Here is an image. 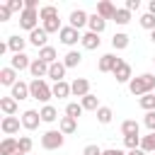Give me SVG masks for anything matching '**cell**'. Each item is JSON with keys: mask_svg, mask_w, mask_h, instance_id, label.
Returning a JSON list of instances; mask_svg holds the SVG:
<instances>
[{"mask_svg": "<svg viewBox=\"0 0 155 155\" xmlns=\"http://www.w3.org/2000/svg\"><path fill=\"white\" fill-rule=\"evenodd\" d=\"M128 92L133 97H138V99L145 97V94H150V92H155V75L153 73H143V75L133 78L128 82Z\"/></svg>", "mask_w": 155, "mask_h": 155, "instance_id": "1", "label": "cell"}, {"mask_svg": "<svg viewBox=\"0 0 155 155\" xmlns=\"http://www.w3.org/2000/svg\"><path fill=\"white\" fill-rule=\"evenodd\" d=\"M29 94H31V99L46 104V102L53 97V90H51V85H48L46 80H31V82H29Z\"/></svg>", "mask_w": 155, "mask_h": 155, "instance_id": "2", "label": "cell"}, {"mask_svg": "<svg viewBox=\"0 0 155 155\" xmlns=\"http://www.w3.org/2000/svg\"><path fill=\"white\" fill-rule=\"evenodd\" d=\"M63 143H65V136L61 131H56V128H51V131H46L41 136V148L44 150H58Z\"/></svg>", "mask_w": 155, "mask_h": 155, "instance_id": "3", "label": "cell"}, {"mask_svg": "<svg viewBox=\"0 0 155 155\" xmlns=\"http://www.w3.org/2000/svg\"><path fill=\"white\" fill-rule=\"evenodd\" d=\"M39 10H24L22 15H19V27L22 29H27V31H34L36 27H39Z\"/></svg>", "mask_w": 155, "mask_h": 155, "instance_id": "4", "label": "cell"}, {"mask_svg": "<svg viewBox=\"0 0 155 155\" xmlns=\"http://www.w3.org/2000/svg\"><path fill=\"white\" fill-rule=\"evenodd\" d=\"M121 63H124V61H121L119 56H114V53H104V56L99 58L97 68H99V73H114V70H116Z\"/></svg>", "mask_w": 155, "mask_h": 155, "instance_id": "5", "label": "cell"}, {"mask_svg": "<svg viewBox=\"0 0 155 155\" xmlns=\"http://www.w3.org/2000/svg\"><path fill=\"white\" fill-rule=\"evenodd\" d=\"M39 124H44V121H41V114H39L36 109H27V111L22 114V126H24L27 131H36Z\"/></svg>", "mask_w": 155, "mask_h": 155, "instance_id": "6", "label": "cell"}, {"mask_svg": "<svg viewBox=\"0 0 155 155\" xmlns=\"http://www.w3.org/2000/svg\"><path fill=\"white\" fill-rule=\"evenodd\" d=\"M58 39H61V44H65V46H75V44H78V41L82 39V34H80L78 29H73V27L68 24V27H63V29H61Z\"/></svg>", "mask_w": 155, "mask_h": 155, "instance_id": "7", "label": "cell"}, {"mask_svg": "<svg viewBox=\"0 0 155 155\" xmlns=\"http://www.w3.org/2000/svg\"><path fill=\"white\" fill-rule=\"evenodd\" d=\"M29 44L41 51L44 46H48V31H46L44 27H36L34 31H29Z\"/></svg>", "mask_w": 155, "mask_h": 155, "instance_id": "8", "label": "cell"}, {"mask_svg": "<svg viewBox=\"0 0 155 155\" xmlns=\"http://www.w3.org/2000/svg\"><path fill=\"white\" fill-rule=\"evenodd\" d=\"M29 73L34 80H46L48 78V63H44L41 58H34L31 65H29Z\"/></svg>", "mask_w": 155, "mask_h": 155, "instance_id": "9", "label": "cell"}, {"mask_svg": "<svg viewBox=\"0 0 155 155\" xmlns=\"http://www.w3.org/2000/svg\"><path fill=\"white\" fill-rule=\"evenodd\" d=\"M19 126H22V119H17V116H2V121H0V128L5 136L19 133Z\"/></svg>", "mask_w": 155, "mask_h": 155, "instance_id": "10", "label": "cell"}, {"mask_svg": "<svg viewBox=\"0 0 155 155\" xmlns=\"http://www.w3.org/2000/svg\"><path fill=\"white\" fill-rule=\"evenodd\" d=\"M68 22H70V27L73 29H82V27H87V22H90V15L85 12V10H73L70 12V17H68Z\"/></svg>", "mask_w": 155, "mask_h": 155, "instance_id": "11", "label": "cell"}, {"mask_svg": "<svg viewBox=\"0 0 155 155\" xmlns=\"http://www.w3.org/2000/svg\"><path fill=\"white\" fill-rule=\"evenodd\" d=\"M29 65H31V61H29L27 53H12V58H10V68H15L17 73H22V70H29Z\"/></svg>", "mask_w": 155, "mask_h": 155, "instance_id": "12", "label": "cell"}, {"mask_svg": "<svg viewBox=\"0 0 155 155\" xmlns=\"http://www.w3.org/2000/svg\"><path fill=\"white\" fill-rule=\"evenodd\" d=\"M10 97H15L17 102H22V99H29L31 94H29V82H22V80H17L15 82V87H10Z\"/></svg>", "mask_w": 155, "mask_h": 155, "instance_id": "13", "label": "cell"}, {"mask_svg": "<svg viewBox=\"0 0 155 155\" xmlns=\"http://www.w3.org/2000/svg\"><path fill=\"white\" fill-rule=\"evenodd\" d=\"M70 90H73V94L75 97H87L90 94V80H85V78H78V80H73L70 82Z\"/></svg>", "mask_w": 155, "mask_h": 155, "instance_id": "14", "label": "cell"}, {"mask_svg": "<svg viewBox=\"0 0 155 155\" xmlns=\"http://www.w3.org/2000/svg\"><path fill=\"white\" fill-rule=\"evenodd\" d=\"M80 44H82V48L94 51V48H99L102 39H99V34H94V31H85V34H82V39H80Z\"/></svg>", "mask_w": 155, "mask_h": 155, "instance_id": "15", "label": "cell"}, {"mask_svg": "<svg viewBox=\"0 0 155 155\" xmlns=\"http://www.w3.org/2000/svg\"><path fill=\"white\" fill-rule=\"evenodd\" d=\"M65 70H68L65 63H63V61H56L53 65H48V78H51L53 82H61V80L65 78Z\"/></svg>", "mask_w": 155, "mask_h": 155, "instance_id": "16", "label": "cell"}, {"mask_svg": "<svg viewBox=\"0 0 155 155\" xmlns=\"http://www.w3.org/2000/svg\"><path fill=\"white\" fill-rule=\"evenodd\" d=\"M111 75L116 78V82H131V80H133V73H131V65H128L126 61H124V63H121V65H119V68H116V70H114Z\"/></svg>", "mask_w": 155, "mask_h": 155, "instance_id": "17", "label": "cell"}, {"mask_svg": "<svg viewBox=\"0 0 155 155\" xmlns=\"http://www.w3.org/2000/svg\"><path fill=\"white\" fill-rule=\"evenodd\" d=\"M58 131H61L63 136H70V133H75V131H78V119L61 116V121H58Z\"/></svg>", "mask_w": 155, "mask_h": 155, "instance_id": "18", "label": "cell"}, {"mask_svg": "<svg viewBox=\"0 0 155 155\" xmlns=\"http://www.w3.org/2000/svg\"><path fill=\"white\" fill-rule=\"evenodd\" d=\"M51 90H53V97H58V99H65V97H70V94H73L70 82H65V80L53 82V85H51Z\"/></svg>", "mask_w": 155, "mask_h": 155, "instance_id": "19", "label": "cell"}, {"mask_svg": "<svg viewBox=\"0 0 155 155\" xmlns=\"http://www.w3.org/2000/svg\"><path fill=\"white\" fill-rule=\"evenodd\" d=\"M114 12H116V7H114L109 0H102V2H97V15H99L102 19H114Z\"/></svg>", "mask_w": 155, "mask_h": 155, "instance_id": "20", "label": "cell"}, {"mask_svg": "<svg viewBox=\"0 0 155 155\" xmlns=\"http://www.w3.org/2000/svg\"><path fill=\"white\" fill-rule=\"evenodd\" d=\"M0 82L2 85H7V87H15V82H17V70L15 68H0Z\"/></svg>", "mask_w": 155, "mask_h": 155, "instance_id": "21", "label": "cell"}, {"mask_svg": "<svg viewBox=\"0 0 155 155\" xmlns=\"http://www.w3.org/2000/svg\"><path fill=\"white\" fill-rule=\"evenodd\" d=\"M19 150V143H17V138H12V136H7L2 143H0V155H15Z\"/></svg>", "mask_w": 155, "mask_h": 155, "instance_id": "22", "label": "cell"}, {"mask_svg": "<svg viewBox=\"0 0 155 155\" xmlns=\"http://www.w3.org/2000/svg\"><path fill=\"white\" fill-rule=\"evenodd\" d=\"M87 27H90V31H94V34H102V31L107 29V19H102V17L94 12V15H90V22H87Z\"/></svg>", "mask_w": 155, "mask_h": 155, "instance_id": "23", "label": "cell"}, {"mask_svg": "<svg viewBox=\"0 0 155 155\" xmlns=\"http://www.w3.org/2000/svg\"><path fill=\"white\" fill-rule=\"evenodd\" d=\"M27 41H29V39H22L19 34H15V36H10V39H7V46H10V51H12V53H24Z\"/></svg>", "mask_w": 155, "mask_h": 155, "instance_id": "24", "label": "cell"}, {"mask_svg": "<svg viewBox=\"0 0 155 155\" xmlns=\"http://www.w3.org/2000/svg\"><path fill=\"white\" fill-rule=\"evenodd\" d=\"M0 109L5 111V116H15L17 114V99L15 97H0Z\"/></svg>", "mask_w": 155, "mask_h": 155, "instance_id": "25", "label": "cell"}, {"mask_svg": "<svg viewBox=\"0 0 155 155\" xmlns=\"http://www.w3.org/2000/svg\"><path fill=\"white\" fill-rule=\"evenodd\" d=\"M128 44H131V36H128V34H124V31H116V34L111 36V46H114L116 51H124Z\"/></svg>", "mask_w": 155, "mask_h": 155, "instance_id": "26", "label": "cell"}, {"mask_svg": "<svg viewBox=\"0 0 155 155\" xmlns=\"http://www.w3.org/2000/svg\"><path fill=\"white\" fill-rule=\"evenodd\" d=\"M39 58H41L44 63H48V65H53V63L58 61V51H56L53 46H44V48L39 51Z\"/></svg>", "mask_w": 155, "mask_h": 155, "instance_id": "27", "label": "cell"}, {"mask_svg": "<svg viewBox=\"0 0 155 155\" xmlns=\"http://www.w3.org/2000/svg\"><path fill=\"white\" fill-rule=\"evenodd\" d=\"M80 104H82V109H85V111H97V109L102 107V104H99V97H97V94H92V92H90L87 97H82V99H80Z\"/></svg>", "mask_w": 155, "mask_h": 155, "instance_id": "28", "label": "cell"}, {"mask_svg": "<svg viewBox=\"0 0 155 155\" xmlns=\"http://www.w3.org/2000/svg\"><path fill=\"white\" fill-rule=\"evenodd\" d=\"M39 114H41V121H44V124H53V121L58 119V111H56V107H51V104H44V107L39 109Z\"/></svg>", "mask_w": 155, "mask_h": 155, "instance_id": "29", "label": "cell"}, {"mask_svg": "<svg viewBox=\"0 0 155 155\" xmlns=\"http://www.w3.org/2000/svg\"><path fill=\"white\" fill-rule=\"evenodd\" d=\"M138 131H140V124H138L136 119H126V121L121 124V133H124V136H140Z\"/></svg>", "mask_w": 155, "mask_h": 155, "instance_id": "30", "label": "cell"}, {"mask_svg": "<svg viewBox=\"0 0 155 155\" xmlns=\"http://www.w3.org/2000/svg\"><path fill=\"white\" fill-rule=\"evenodd\" d=\"M63 63H65V68H78L82 63V53L80 51H68L65 58H63Z\"/></svg>", "mask_w": 155, "mask_h": 155, "instance_id": "31", "label": "cell"}, {"mask_svg": "<svg viewBox=\"0 0 155 155\" xmlns=\"http://www.w3.org/2000/svg\"><path fill=\"white\" fill-rule=\"evenodd\" d=\"M41 27H44L48 34H61V29H63L58 17H51V19H46V22H41Z\"/></svg>", "mask_w": 155, "mask_h": 155, "instance_id": "32", "label": "cell"}, {"mask_svg": "<svg viewBox=\"0 0 155 155\" xmlns=\"http://www.w3.org/2000/svg\"><path fill=\"white\" fill-rule=\"evenodd\" d=\"M114 22L121 24V27L128 24V22H131V12H128L126 7H116V12H114Z\"/></svg>", "mask_w": 155, "mask_h": 155, "instance_id": "33", "label": "cell"}, {"mask_svg": "<svg viewBox=\"0 0 155 155\" xmlns=\"http://www.w3.org/2000/svg\"><path fill=\"white\" fill-rule=\"evenodd\" d=\"M82 111H85V109H82L80 102H68V104H65V116H70V119H78Z\"/></svg>", "mask_w": 155, "mask_h": 155, "instance_id": "34", "label": "cell"}, {"mask_svg": "<svg viewBox=\"0 0 155 155\" xmlns=\"http://www.w3.org/2000/svg\"><path fill=\"white\" fill-rule=\"evenodd\" d=\"M94 114H97V121H99V124H111V119H114V111H111L109 107H99Z\"/></svg>", "mask_w": 155, "mask_h": 155, "instance_id": "35", "label": "cell"}, {"mask_svg": "<svg viewBox=\"0 0 155 155\" xmlns=\"http://www.w3.org/2000/svg\"><path fill=\"white\" fill-rule=\"evenodd\" d=\"M140 150H145L148 155H150V153L155 155V133H148V136H143V140H140Z\"/></svg>", "mask_w": 155, "mask_h": 155, "instance_id": "36", "label": "cell"}, {"mask_svg": "<svg viewBox=\"0 0 155 155\" xmlns=\"http://www.w3.org/2000/svg\"><path fill=\"white\" fill-rule=\"evenodd\" d=\"M39 17H41V22H46V19H51V17H58V7H56V5H44V7L39 10Z\"/></svg>", "mask_w": 155, "mask_h": 155, "instance_id": "37", "label": "cell"}, {"mask_svg": "<svg viewBox=\"0 0 155 155\" xmlns=\"http://www.w3.org/2000/svg\"><path fill=\"white\" fill-rule=\"evenodd\" d=\"M138 104H140V109H145V111H155V92H150V94L140 97V99H138Z\"/></svg>", "mask_w": 155, "mask_h": 155, "instance_id": "38", "label": "cell"}, {"mask_svg": "<svg viewBox=\"0 0 155 155\" xmlns=\"http://www.w3.org/2000/svg\"><path fill=\"white\" fill-rule=\"evenodd\" d=\"M140 27L143 29H148V31H155V15H150V12H145V15H140Z\"/></svg>", "mask_w": 155, "mask_h": 155, "instance_id": "39", "label": "cell"}, {"mask_svg": "<svg viewBox=\"0 0 155 155\" xmlns=\"http://www.w3.org/2000/svg\"><path fill=\"white\" fill-rule=\"evenodd\" d=\"M140 140H143V136H124V145L128 150H138L140 148Z\"/></svg>", "mask_w": 155, "mask_h": 155, "instance_id": "40", "label": "cell"}, {"mask_svg": "<svg viewBox=\"0 0 155 155\" xmlns=\"http://www.w3.org/2000/svg\"><path fill=\"white\" fill-rule=\"evenodd\" d=\"M17 143H19V153H24V155H29V153H31V148H34V143H31V138H29V136H19V138H17Z\"/></svg>", "mask_w": 155, "mask_h": 155, "instance_id": "41", "label": "cell"}, {"mask_svg": "<svg viewBox=\"0 0 155 155\" xmlns=\"http://www.w3.org/2000/svg\"><path fill=\"white\" fill-rule=\"evenodd\" d=\"M5 5L10 7V12H19V15L24 12V0H7Z\"/></svg>", "mask_w": 155, "mask_h": 155, "instance_id": "42", "label": "cell"}, {"mask_svg": "<svg viewBox=\"0 0 155 155\" xmlns=\"http://www.w3.org/2000/svg\"><path fill=\"white\" fill-rule=\"evenodd\" d=\"M143 124L148 126V131H150V133H155V111H145V119H143Z\"/></svg>", "mask_w": 155, "mask_h": 155, "instance_id": "43", "label": "cell"}, {"mask_svg": "<svg viewBox=\"0 0 155 155\" xmlns=\"http://www.w3.org/2000/svg\"><path fill=\"white\" fill-rule=\"evenodd\" d=\"M104 150L99 148V145H94V143H90V145H85V150H82V155H102Z\"/></svg>", "mask_w": 155, "mask_h": 155, "instance_id": "44", "label": "cell"}, {"mask_svg": "<svg viewBox=\"0 0 155 155\" xmlns=\"http://www.w3.org/2000/svg\"><path fill=\"white\" fill-rule=\"evenodd\" d=\"M10 15H12V12H10V7H7V5H0V22H7V19H10Z\"/></svg>", "mask_w": 155, "mask_h": 155, "instance_id": "45", "label": "cell"}, {"mask_svg": "<svg viewBox=\"0 0 155 155\" xmlns=\"http://www.w3.org/2000/svg\"><path fill=\"white\" fill-rule=\"evenodd\" d=\"M128 12H133V10H138L140 7V0H126V5H124Z\"/></svg>", "mask_w": 155, "mask_h": 155, "instance_id": "46", "label": "cell"}, {"mask_svg": "<svg viewBox=\"0 0 155 155\" xmlns=\"http://www.w3.org/2000/svg\"><path fill=\"white\" fill-rule=\"evenodd\" d=\"M102 155H126L124 150H119V148H109V150H104Z\"/></svg>", "mask_w": 155, "mask_h": 155, "instance_id": "47", "label": "cell"}, {"mask_svg": "<svg viewBox=\"0 0 155 155\" xmlns=\"http://www.w3.org/2000/svg\"><path fill=\"white\" fill-rule=\"evenodd\" d=\"M126 155H148V153H145V150H140V148H138V150H128V153H126Z\"/></svg>", "mask_w": 155, "mask_h": 155, "instance_id": "48", "label": "cell"}, {"mask_svg": "<svg viewBox=\"0 0 155 155\" xmlns=\"http://www.w3.org/2000/svg\"><path fill=\"white\" fill-rule=\"evenodd\" d=\"M148 12H150V15H155V0H150V2H148Z\"/></svg>", "mask_w": 155, "mask_h": 155, "instance_id": "49", "label": "cell"}, {"mask_svg": "<svg viewBox=\"0 0 155 155\" xmlns=\"http://www.w3.org/2000/svg\"><path fill=\"white\" fill-rule=\"evenodd\" d=\"M150 41H153V44H155V31H150Z\"/></svg>", "mask_w": 155, "mask_h": 155, "instance_id": "50", "label": "cell"}, {"mask_svg": "<svg viewBox=\"0 0 155 155\" xmlns=\"http://www.w3.org/2000/svg\"><path fill=\"white\" fill-rule=\"evenodd\" d=\"M15 155H24V153H19V150H17V153H15Z\"/></svg>", "mask_w": 155, "mask_h": 155, "instance_id": "51", "label": "cell"}, {"mask_svg": "<svg viewBox=\"0 0 155 155\" xmlns=\"http://www.w3.org/2000/svg\"><path fill=\"white\" fill-rule=\"evenodd\" d=\"M153 61H155V58H153Z\"/></svg>", "mask_w": 155, "mask_h": 155, "instance_id": "52", "label": "cell"}]
</instances>
